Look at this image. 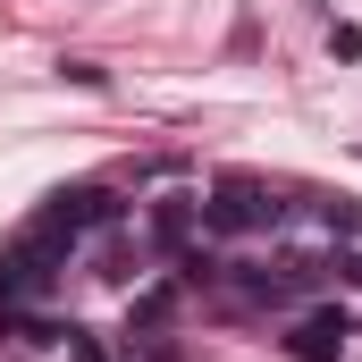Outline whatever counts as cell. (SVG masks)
Masks as SVG:
<instances>
[{
  "label": "cell",
  "instance_id": "obj_1",
  "mask_svg": "<svg viewBox=\"0 0 362 362\" xmlns=\"http://www.w3.org/2000/svg\"><path fill=\"white\" fill-rule=\"evenodd\" d=\"M68 236H51V228H25L17 245H0V312H25V303H42L59 270H68Z\"/></svg>",
  "mask_w": 362,
  "mask_h": 362
},
{
  "label": "cell",
  "instance_id": "obj_2",
  "mask_svg": "<svg viewBox=\"0 0 362 362\" xmlns=\"http://www.w3.org/2000/svg\"><path fill=\"white\" fill-rule=\"evenodd\" d=\"M270 228H286V202L262 177H219L202 194V236H270Z\"/></svg>",
  "mask_w": 362,
  "mask_h": 362
},
{
  "label": "cell",
  "instance_id": "obj_3",
  "mask_svg": "<svg viewBox=\"0 0 362 362\" xmlns=\"http://www.w3.org/2000/svg\"><path fill=\"white\" fill-rule=\"evenodd\" d=\"M34 228H51V236H101V228H127V211H118V194L110 185H59L42 211H34Z\"/></svg>",
  "mask_w": 362,
  "mask_h": 362
},
{
  "label": "cell",
  "instance_id": "obj_4",
  "mask_svg": "<svg viewBox=\"0 0 362 362\" xmlns=\"http://www.w3.org/2000/svg\"><path fill=\"white\" fill-rule=\"evenodd\" d=\"M144 236H152V253H185L202 236V194H160L144 211Z\"/></svg>",
  "mask_w": 362,
  "mask_h": 362
},
{
  "label": "cell",
  "instance_id": "obj_5",
  "mask_svg": "<svg viewBox=\"0 0 362 362\" xmlns=\"http://www.w3.org/2000/svg\"><path fill=\"white\" fill-rule=\"evenodd\" d=\"M346 337H354L346 312H295V329H286L278 346H286L295 362H337V354H346Z\"/></svg>",
  "mask_w": 362,
  "mask_h": 362
},
{
  "label": "cell",
  "instance_id": "obj_6",
  "mask_svg": "<svg viewBox=\"0 0 362 362\" xmlns=\"http://www.w3.org/2000/svg\"><path fill=\"white\" fill-rule=\"evenodd\" d=\"M312 278H320L312 262H286V270H236V295H245V303H262V312H286Z\"/></svg>",
  "mask_w": 362,
  "mask_h": 362
},
{
  "label": "cell",
  "instance_id": "obj_7",
  "mask_svg": "<svg viewBox=\"0 0 362 362\" xmlns=\"http://www.w3.org/2000/svg\"><path fill=\"white\" fill-rule=\"evenodd\" d=\"M320 228H329L337 245H354V253H362V202H320Z\"/></svg>",
  "mask_w": 362,
  "mask_h": 362
},
{
  "label": "cell",
  "instance_id": "obj_8",
  "mask_svg": "<svg viewBox=\"0 0 362 362\" xmlns=\"http://www.w3.org/2000/svg\"><path fill=\"white\" fill-rule=\"evenodd\" d=\"M169 303H177V278L144 286V295H135V329H160V320H169Z\"/></svg>",
  "mask_w": 362,
  "mask_h": 362
},
{
  "label": "cell",
  "instance_id": "obj_9",
  "mask_svg": "<svg viewBox=\"0 0 362 362\" xmlns=\"http://www.w3.org/2000/svg\"><path fill=\"white\" fill-rule=\"evenodd\" d=\"M59 346H68V362H118V354H110V346H101V337H93V329H68Z\"/></svg>",
  "mask_w": 362,
  "mask_h": 362
},
{
  "label": "cell",
  "instance_id": "obj_10",
  "mask_svg": "<svg viewBox=\"0 0 362 362\" xmlns=\"http://www.w3.org/2000/svg\"><path fill=\"white\" fill-rule=\"evenodd\" d=\"M329 51L337 59H362V25H329Z\"/></svg>",
  "mask_w": 362,
  "mask_h": 362
}]
</instances>
